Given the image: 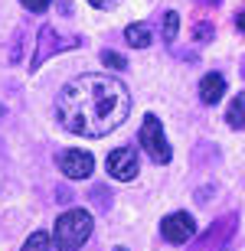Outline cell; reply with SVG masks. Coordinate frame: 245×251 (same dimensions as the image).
<instances>
[{
	"mask_svg": "<svg viewBox=\"0 0 245 251\" xmlns=\"http://www.w3.org/2000/svg\"><path fill=\"white\" fill-rule=\"evenodd\" d=\"M131 114V95L114 75H79L59 92L56 118L79 137H105Z\"/></svg>",
	"mask_w": 245,
	"mask_h": 251,
	"instance_id": "6da1fadb",
	"label": "cell"
},
{
	"mask_svg": "<svg viewBox=\"0 0 245 251\" xmlns=\"http://www.w3.org/2000/svg\"><path fill=\"white\" fill-rule=\"evenodd\" d=\"M92 235V215L85 209H69L56 219V228H53V245L56 251H79Z\"/></svg>",
	"mask_w": 245,
	"mask_h": 251,
	"instance_id": "7a4b0ae2",
	"label": "cell"
},
{
	"mask_svg": "<svg viewBox=\"0 0 245 251\" xmlns=\"http://www.w3.org/2000/svg\"><path fill=\"white\" fill-rule=\"evenodd\" d=\"M141 147L144 153H151L154 163H167L170 160V144H167V134H163L161 121H157V114H147L144 118V127H141Z\"/></svg>",
	"mask_w": 245,
	"mask_h": 251,
	"instance_id": "3957f363",
	"label": "cell"
},
{
	"mask_svg": "<svg viewBox=\"0 0 245 251\" xmlns=\"http://www.w3.org/2000/svg\"><path fill=\"white\" fill-rule=\"evenodd\" d=\"M79 43H82L79 36H62L56 26H43V29H39L36 52H33V62H29V65L36 69V65H43L49 56H53V52H66V49H76Z\"/></svg>",
	"mask_w": 245,
	"mask_h": 251,
	"instance_id": "277c9868",
	"label": "cell"
},
{
	"mask_svg": "<svg viewBox=\"0 0 245 251\" xmlns=\"http://www.w3.org/2000/svg\"><path fill=\"white\" fill-rule=\"evenodd\" d=\"M56 163L69 179H85V176H92V170H95L92 153H85V150H62L56 157Z\"/></svg>",
	"mask_w": 245,
	"mask_h": 251,
	"instance_id": "5b68a950",
	"label": "cell"
},
{
	"mask_svg": "<svg viewBox=\"0 0 245 251\" xmlns=\"http://www.w3.org/2000/svg\"><path fill=\"white\" fill-rule=\"evenodd\" d=\"M108 173H111L114 179H121V183H131L134 176H137V153H134L131 147H118L108 153Z\"/></svg>",
	"mask_w": 245,
	"mask_h": 251,
	"instance_id": "8992f818",
	"label": "cell"
},
{
	"mask_svg": "<svg viewBox=\"0 0 245 251\" xmlns=\"http://www.w3.org/2000/svg\"><path fill=\"white\" fill-rule=\"evenodd\" d=\"M161 232H163V238H167V242L183 245V242H190V238H193L196 222H193V215H190V212H173V215H167V219L161 222Z\"/></svg>",
	"mask_w": 245,
	"mask_h": 251,
	"instance_id": "52a82bcc",
	"label": "cell"
},
{
	"mask_svg": "<svg viewBox=\"0 0 245 251\" xmlns=\"http://www.w3.org/2000/svg\"><path fill=\"white\" fill-rule=\"evenodd\" d=\"M222 92H226V78L219 72L203 75V82H199V98H203V104H216L219 98H222Z\"/></svg>",
	"mask_w": 245,
	"mask_h": 251,
	"instance_id": "ba28073f",
	"label": "cell"
},
{
	"mask_svg": "<svg viewBox=\"0 0 245 251\" xmlns=\"http://www.w3.org/2000/svg\"><path fill=\"white\" fill-rule=\"evenodd\" d=\"M226 124L232 130H242L245 127V92L236 95V98L229 101V108H226Z\"/></svg>",
	"mask_w": 245,
	"mask_h": 251,
	"instance_id": "9c48e42d",
	"label": "cell"
},
{
	"mask_svg": "<svg viewBox=\"0 0 245 251\" xmlns=\"http://www.w3.org/2000/svg\"><path fill=\"white\" fill-rule=\"evenodd\" d=\"M124 39H128L134 49H147L151 46V29L144 26V23H131V26L124 29Z\"/></svg>",
	"mask_w": 245,
	"mask_h": 251,
	"instance_id": "30bf717a",
	"label": "cell"
},
{
	"mask_svg": "<svg viewBox=\"0 0 245 251\" xmlns=\"http://www.w3.org/2000/svg\"><path fill=\"white\" fill-rule=\"evenodd\" d=\"M177 29H180V13L170 10L167 17H163V43H173L177 39Z\"/></svg>",
	"mask_w": 245,
	"mask_h": 251,
	"instance_id": "8fae6325",
	"label": "cell"
},
{
	"mask_svg": "<svg viewBox=\"0 0 245 251\" xmlns=\"http://www.w3.org/2000/svg\"><path fill=\"white\" fill-rule=\"evenodd\" d=\"M49 245H53V242H49V235H46V232H33V235L27 238V245H23L20 251H49Z\"/></svg>",
	"mask_w": 245,
	"mask_h": 251,
	"instance_id": "7c38bea8",
	"label": "cell"
},
{
	"mask_svg": "<svg viewBox=\"0 0 245 251\" xmlns=\"http://www.w3.org/2000/svg\"><path fill=\"white\" fill-rule=\"evenodd\" d=\"M193 39H196V43H206V39H213V23H209V20H199L196 26H193Z\"/></svg>",
	"mask_w": 245,
	"mask_h": 251,
	"instance_id": "4fadbf2b",
	"label": "cell"
},
{
	"mask_svg": "<svg viewBox=\"0 0 245 251\" xmlns=\"http://www.w3.org/2000/svg\"><path fill=\"white\" fill-rule=\"evenodd\" d=\"M20 3H23V7L29 10V13H43V10H46L49 3H53V0H20Z\"/></svg>",
	"mask_w": 245,
	"mask_h": 251,
	"instance_id": "5bb4252c",
	"label": "cell"
},
{
	"mask_svg": "<svg viewBox=\"0 0 245 251\" xmlns=\"http://www.w3.org/2000/svg\"><path fill=\"white\" fill-rule=\"evenodd\" d=\"M102 62H105V65H111V69H124V59L118 56V52H108V49L102 52Z\"/></svg>",
	"mask_w": 245,
	"mask_h": 251,
	"instance_id": "9a60e30c",
	"label": "cell"
},
{
	"mask_svg": "<svg viewBox=\"0 0 245 251\" xmlns=\"http://www.w3.org/2000/svg\"><path fill=\"white\" fill-rule=\"evenodd\" d=\"M92 7H98V10H111V7H118L121 0H88Z\"/></svg>",
	"mask_w": 245,
	"mask_h": 251,
	"instance_id": "2e32d148",
	"label": "cell"
},
{
	"mask_svg": "<svg viewBox=\"0 0 245 251\" xmlns=\"http://www.w3.org/2000/svg\"><path fill=\"white\" fill-rule=\"evenodd\" d=\"M236 29H242V33H245V10H239V13H236Z\"/></svg>",
	"mask_w": 245,
	"mask_h": 251,
	"instance_id": "e0dca14e",
	"label": "cell"
},
{
	"mask_svg": "<svg viewBox=\"0 0 245 251\" xmlns=\"http://www.w3.org/2000/svg\"><path fill=\"white\" fill-rule=\"evenodd\" d=\"M199 3H206V7H219L222 0H199Z\"/></svg>",
	"mask_w": 245,
	"mask_h": 251,
	"instance_id": "ac0fdd59",
	"label": "cell"
}]
</instances>
